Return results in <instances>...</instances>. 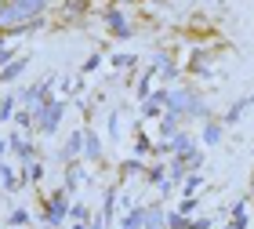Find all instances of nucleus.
Segmentation results:
<instances>
[{
	"label": "nucleus",
	"mask_w": 254,
	"mask_h": 229,
	"mask_svg": "<svg viewBox=\"0 0 254 229\" xmlns=\"http://www.w3.org/2000/svg\"><path fill=\"white\" fill-rule=\"evenodd\" d=\"M40 131H55L59 128V120H62V106L59 102H44V109H40Z\"/></svg>",
	"instance_id": "1"
},
{
	"label": "nucleus",
	"mask_w": 254,
	"mask_h": 229,
	"mask_svg": "<svg viewBox=\"0 0 254 229\" xmlns=\"http://www.w3.org/2000/svg\"><path fill=\"white\" fill-rule=\"evenodd\" d=\"M7 59H11V51H4V48H0V66H4Z\"/></svg>",
	"instance_id": "11"
},
{
	"label": "nucleus",
	"mask_w": 254,
	"mask_h": 229,
	"mask_svg": "<svg viewBox=\"0 0 254 229\" xmlns=\"http://www.w3.org/2000/svg\"><path fill=\"white\" fill-rule=\"evenodd\" d=\"M106 22H109V29L117 33V37H127V33H131V29H127V22H124V15H120V11H109V15H106Z\"/></svg>",
	"instance_id": "3"
},
{
	"label": "nucleus",
	"mask_w": 254,
	"mask_h": 229,
	"mask_svg": "<svg viewBox=\"0 0 254 229\" xmlns=\"http://www.w3.org/2000/svg\"><path fill=\"white\" fill-rule=\"evenodd\" d=\"M203 139H207V142H211V146H214L218 139H222V128H218V124H207V131H203Z\"/></svg>",
	"instance_id": "6"
},
{
	"label": "nucleus",
	"mask_w": 254,
	"mask_h": 229,
	"mask_svg": "<svg viewBox=\"0 0 254 229\" xmlns=\"http://www.w3.org/2000/svg\"><path fill=\"white\" fill-rule=\"evenodd\" d=\"M87 156H98V139L95 135H87Z\"/></svg>",
	"instance_id": "9"
},
{
	"label": "nucleus",
	"mask_w": 254,
	"mask_h": 229,
	"mask_svg": "<svg viewBox=\"0 0 254 229\" xmlns=\"http://www.w3.org/2000/svg\"><path fill=\"white\" fill-rule=\"evenodd\" d=\"M80 150H84V135H73V139H69V153H80Z\"/></svg>",
	"instance_id": "7"
},
{
	"label": "nucleus",
	"mask_w": 254,
	"mask_h": 229,
	"mask_svg": "<svg viewBox=\"0 0 254 229\" xmlns=\"http://www.w3.org/2000/svg\"><path fill=\"white\" fill-rule=\"evenodd\" d=\"M22 73V62H11L7 70H4V80H11V76H18Z\"/></svg>",
	"instance_id": "8"
},
{
	"label": "nucleus",
	"mask_w": 254,
	"mask_h": 229,
	"mask_svg": "<svg viewBox=\"0 0 254 229\" xmlns=\"http://www.w3.org/2000/svg\"><path fill=\"white\" fill-rule=\"evenodd\" d=\"M142 226H145V211H131L124 222V229H142Z\"/></svg>",
	"instance_id": "5"
},
{
	"label": "nucleus",
	"mask_w": 254,
	"mask_h": 229,
	"mask_svg": "<svg viewBox=\"0 0 254 229\" xmlns=\"http://www.w3.org/2000/svg\"><path fill=\"white\" fill-rule=\"evenodd\" d=\"M160 131H164L167 139H175V135H178V117H175V113H167V117H164V124H160Z\"/></svg>",
	"instance_id": "4"
},
{
	"label": "nucleus",
	"mask_w": 254,
	"mask_h": 229,
	"mask_svg": "<svg viewBox=\"0 0 254 229\" xmlns=\"http://www.w3.org/2000/svg\"><path fill=\"white\" fill-rule=\"evenodd\" d=\"M196 186H200V178H196V175H192V178L186 182V193H189V197H192V193H196Z\"/></svg>",
	"instance_id": "10"
},
{
	"label": "nucleus",
	"mask_w": 254,
	"mask_h": 229,
	"mask_svg": "<svg viewBox=\"0 0 254 229\" xmlns=\"http://www.w3.org/2000/svg\"><path fill=\"white\" fill-rule=\"evenodd\" d=\"M62 219H65V197H51L48 200V222L59 226Z\"/></svg>",
	"instance_id": "2"
}]
</instances>
